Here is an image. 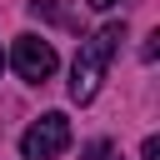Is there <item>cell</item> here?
Returning <instances> with one entry per match:
<instances>
[{
    "label": "cell",
    "mask_w": 160,
    "mask_h": 160,
    "mask_svg": "<svg viewBox=\"0 0 160 160\" xmlns=\"http://www.w3.org/2000/svg\"><path fill=\"white\" fill-rule=\"evenodd\" d=\"M10 65L20 70V80H30V85H45V80L55 75L60 55H55V45H50V40H40V35H20V40L10 45Z\"/></svg>",
    "instance_id": "cell-3"
},
{
    "label": "cell",
    "mask_w": 160,
    "mask_h": 160,
    "mask_svg": "<svg viewBox=\"0 0 160 160\" xmlns=\"http://www.w3.org/2000/svg\"><path fill=\"white\" fill-rule=\"evenodd\" d=\"M140 160H160V140H155V135H150V140L140 145Z\"/></svg>",
    "instance_id": "cell-6"
},
{
    "label": "cell",
    "mask_w": 160,
    "mask_h": 160,
    "mask_svg": "<svg viewBox=\"0 0 160 160\" xmlns=\"http://www.w3.org/2000/svg\"><path fill=\"white\" fill-rule=\"evenodd\" d=\"M30 15H45V20H55V25H75V15L60 10V0H30Z\"/></svg>",
    "instance_id": "cell-4"
},
{
    "label": "cell",
    "mask_w": 160,
    "mask_h": 160,
    "mask_svg": "<svg viewBox=\"0 0 160 160\" xmlns=\"http://www.w3.org/2000/svg\"><path fill=\"white\" fill-rule=\"evenodd\" d=\"M65 145H70V120H65L60 110L40 115V120L20 135V155H25V160H55Z\"/></svg>",
    "instance_id": "cell-2"
},
{
    "label": "cell",
    "mask_w": 160,
    "mask_h": 160,
    "mask_svg": "<svg viewBox=\"0 0 160 160\" xmlns=\"http://www.w3.org/2000/svg\"><path fill=\"white\" fill-rule=\"evenodd\" d=\"M120 40H125V25H120V20H110V25H100L90 40H80L75 65H70V100L90 105V100L100 95V80H105V70H110Z\"/></svg>",
    "instance_id": "cell-1"
},
{
    "label": "cell",
    "mask_w": 160,
    "mask_h": 160,
    "mask_svg": "<svg viewBox=\"0 0 160 160\" xmlns=\"http://www.w3.org/2000/svg\"><path fill=\"white\" fill-rule=\"evenodd\" d=\"M85 5H90V10H110L115 0H85Z\"/></svg>",
    "instance_id": "cell-7"
},
{
    "label": "cell",
    "mask_w": 160,
    "mask_h": 160,
    "mask_svg": "<svg viewBox=\"0 0 160 160\" xmlns=\"http://www.w3.org/2000/svg\"><path fill=\"white\" fill-rule=\"evenodd\" d=\"M0 70H5V55H0Z\"/></svg>",
    "instance_id": "cell-8"
},
{
    "label": "cell",
    "mask_w": 160,
    "mask_h": 160,
    "mask_svg": "<svg viewBox=\"0 0 160 160\" xmlns=\"http://www.w3.org/2000/svg\"><path fill=\"white\" fill-rule=\"evenodd\" d=\"M85 160H110V140H90L85 145Z\"/></svg>",
    "instance_id": "cell-5"
}]
</instances>
